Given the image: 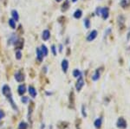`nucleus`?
Instances as JSON below:
<instances>
[{"label": "nucleus", "mask_w": 130, "mask_h": 129, "mask_svg": "<svg viewBox=\"0 0 130 129\" xmlns=\"http://www.w3.org/2000/svg\"><path fill=\"white\" fill-rule=\"evenodd\" d=\"M2 93H3V95H5L8 100H9L10 103H11V107H13V109L16 111H17V107L16 106L14 101H13V99H12V95H11V88H10L8 85H5L3 88H2Z\"/></svg>", "instance_id": "f257e3e1"}, {"label": "nucleus", "mask_w": 130, "mask_h": 129, "mask_svg": "<svg viewBox=\"0 0 130 129\" xmlns=\"http://www.w3.org/2000/svg\"><path fill=\"white\" fill-rule=\"evenodd\" d=\"M116 126L120 129H126L127 127V123L123 117H120L116 122Z\"/></svg>", "instance_id": "f03ea898"}, {"label": "nucleus", "mask_w": 130, "mask_h": 129, "mask_svg": "<svg viewBox=\"0 0 130 129\" xmlns=\"http://www.w3.org/2000/svg\"><path fill=\"white\" fill-rule=\"evenodd\" d=\"M83 86H84V81H83V78H82V75H81L80 77H78V80H77V81H76V90H77L78 92L81 91Z\"/></svg>", "instance_id": "7ed1b4c3"}, {"label": "nucleus", "mask_w": 130, "mask_h": 129, "mask_svg": "<svg viewBox=\"0 0 130 129\" xmlns=\"http://www.w3.org/2000/svg\"><path fill=\"white\" fill-rule=\"evenodd\" d=\"M96 36H97V31L94 30H92L91 32L88 34V36H87V41H88V42H92V41L96 38Z\"/></svg>", "instance_id": "20e7f679"}, {"label": "nucleus", "mask_w": 130, "mask_h": 129, "mask_svg": "<svg viewBox=\"0 0 130 129\" xmlns=\"http://www.w3.org/2000/svg\"><path fill=\"white\" fill-rule=\"evenodd\" d=\"M101 15H102V18H103L104 20L108 19V16H109V10H108V8H107V7L102 8V11H101Z\"/></svg>", "instance_id": "39448f33"}, {"label": "nucleus", "mask_w": 130, "mask_h": 129, "mask_svg": "<svg viewBox=\"0 0 130 129\" xmlns=\"http://www.w3.org/2000/svg\"><path fill=\"white\" fill-rule=\"evenodd\" d=\"M15 79L16 81H17L18 82H22V81L24 80V75H23V74L22 73L21 71H18L15 74Z\"/></svg>", "instance_id": "423d86ee"}, {"label": "nucleus", "mask_w": 130, "mask_h": 129, "mask_svg": "<svg viewBox=\"0 0 130 129\" xmlns=\"http://www.w3.org/2000/svg\"><path fill=\"white\" fill-rule=\"evenodd\" d=\"M15 47L17 50H22L23 47V39L21 38H17V40L15 42Z\"/></svg>", "instance_id": "0eeeda50"}, {"label": "nucleus", "mask_w": 130, "mask_h": 129, "mask_svg": "<svg viewBox=\"0 0 130 129\" xmlns=\"http://www.w3.org/2000/svg\"><path fill=\"white\" fill-rule=\"evenodd\" d=\"M124 23H125V18H124V17L122 15L119 16L118 17V24H119V27L121 30L124 29Z\"/></svg>", "instance_id": "6e6552de"}, {"label": "nucleus", "mask_w": 130, "mask_h": 129, "mask_svg": "<svg viewBox=\"0 0 130 129\" xmlns=\"http://www.w3.org/2000/svg\"><path fill=\"white\" fill-rule=\"evenodd\" d=\"M28 91H29V95H30L31 97L35 98V97L37 96V90H36V89H35L34 87H32V86H29Z\"/></svg>", "instance_id": "1a4fd4ad"}, {"label": "nucleus", "mask_w": 130, "mask_h": 129, "mask_svg": "<svg viewBox=\"0 0 130 129\" xmlns=\"http://www.w3.org/2000/svg\"><path fill=\"white\" fill-rule=\"evenodd\" d=\"M50 37V32L48 30H43V35H42V38H43V41H47V40H49Z\"/></svg>", "instance_id": "9d476101"}, {"label": "nucleus", "mask_w": 130, "mask_h": 129, "mask_svg": "<svg viewBox=\"0 0 130 129\" xmlns=\"http://www.w3.org/2000/svg\"><path fill=\"white\" fill-rule=\"evenodd\" d=\"M62 71H63L64 73H66V72L68 71V68H69V62H68V60H66V59L62 60Z\"/></svg>", "instance_id": "9b49d317"}, {"label": "nucleus", "mask_w": 130, "mask_h": 129, "mask_svg": "<svg viewBox=\"0 0 130 129\" xmlns=\"http://www.w3.org/2000/svg\"><path fill=\"white\" fill-rule=\"evenodd\" d=\"M17 40V35H16V34H12L11 36H10L9 40H8V44H9V45H11V44H14Z\"/></svg>", "instance_id": "f8f14e48"}, {"label": "nucleus", "mask_w": 130, "mask_h": 129, "mask_svg": "<svg viewBox=\"0 0 130 129\" xmlns=\"http://www.w3.org/2000/svg\"><path fill=\"white\" fill-rule=\"evenodd\" d=\"M37 60H38L39 62H42L43 61V55L42 53V51H41V50L39 48H37Z\"/></svg>", "instance_id": "ddd939ff"}, {"label": "nucleus", "mask_w": 130, "mask_h": 129, "mask_svg": "<svg viewBox=\"0 0 130 129\" xmlns=\"http://www.w3.org/2000/svg\"><path fill=\"white\" fill-rule=\"evenodd\" d=\"M17 90H18V94L20 95H23V94L26 92V87H25L24 84H22L18 87V89H17Z\"/></svg>", "instance_id": "4468645a"}, {"label": "nucleus", "mask_w": 130, "mask_h": 129, "mask_svg": "<svg viewBox=\"0 0 130 129\" xmlns=\"http://www.w3.org/2000/svg\"><path fill=\"white\" fill-rule=\"evenodd\" d=\"M100 75H101V73H100V70H99V68H98V69L95 70L94 74L93 75V76H92V80H93V81H97V80H99Z\"/></svg>", "instance_id": "2eb2a0df"}, {"label": "nucleus", "mask_w": 130, "mask_h": 129, "mask_svg": "<svg viewBox=\"0 0 130 129\" xmlns=\"http://www.w3.org/2000/svg\"><path fill=\"white\" fill-rule=\"evenodd\" d=\"M102 118L96 119V120H94V126H95L96 128H98V129H99V128L102 126Z\"/></svg>", "instance_id": "dca6fc26"}, {"label": "nucleus", "mask_w": 130, "mask_h": 129, "mask_svg": "<svg viewBox=\"0 0 130 129\" xmlns=\"http://www.w3.org/2000/svg\"><path fill=\"white\" fill-rule=\"evenodd\" d=\"M82 15V11H81V10H76L74 13V17L76 19H79V18H81Z\"/></svg>", "instance_id": "f3484780"}, {"label": "nucleus", "mask_w": 130, "mask_h": 129, "mask_svg": "<svg viewBox=\"0 0 130 129\" xmlns=\"http://www.w3.org/2000/svg\"><path fill=\"white\" fill-rule=\"evenodd\" d=\"M11 15H12V17L13 19L17 22V21H18L19 19V16H18V13H17V11H16V10H13L12 11H11Z\"/></svg>", "instance_id": "a211bd4d"}, {"label": "nucleus", "mask_w": 130, "mask_h": 129, "mask_svg": "<svg viewBox=\"0 0 130 129\" xmlns=\"http://www.w3.org/2000/svg\"><path fill=\"white\" fill-rule=\"evenodd\" d=\"M41 51H42V53H43V56H46L47 55H48V49H47V47L45 46V45H43L41 46Z\"/></svg>", "instance_id": "6ab92c4d"}, {"label": "nucleus", "mask_w": 130, "mask_h": 129, "mask_svg": "<svg viewBox=\"0 0 130 129\" xmlns=\"http://www.w3.org/2000/svg\"><path fill=\"white\" fill-rule=\"evenodd\" d=\"M130 5V2L128 0H121V5L123 8H127Z\"/></svg>", "instance_id": "aec40b11"}, {"label": "nucleus", "mask_w": 130, "mask_h": 129, "mask_svg": "<svg viewBox=\"0 0 130 129\" xmlns=\"http://www.w3.org/2000/svg\"><path fill=\"white\" fill-rule=\"evenodd\" d=\"M69 6H70V3H69L68 0H66V1L64 2V4L62 5V11H66L67 10L69 9Z\"/></svg>", "instance_id": "412c9836"}, {"label": "nucleus", "mask_w": 130, "mask_h": 129, "mask_svg": "<svg viewBox=\"0 0 130 129\" xmlns=\"http://www.w3.org/2000/svg\"><path fill=\"white\" fill-rule=\"evenodd\" d=\"M9 25L11 29H16V21L13 18L9 19Z\"/></svg>", "instance_id": "4be33fe9"}, {"label": "nucleus", "mask_w": 130, "mask_h": 129, "mask_svg": "<svg viewBox=\"0 0 130 129\" xmlns=\"http://www.w3.org/2000/svg\"><path fill=\"white\" fill-rule=\"evenodd\" d=\"M18 129H28V124L23 121L20 122V124L18 126Z\"/></svg>", "instance_id": "5701e85b"}, {"label": "nucleus", "mask_w": 130, "mask_h": 129, "mask_svg": "<svg viewBox=\"0 0 130 129\" xmlns=\"http://www.w3.org/2000/svg\"><path fill=\"white\" fill-rule=\"evenodd\" d=\"M82 75V74H81V71L79 69H75L74 71H73V76L76 78H78L80 77V76Z\"/></svg>", "instance_id": "b1692460"}, {"label": "nucleus", "mask_w": 130, "mask_h": 129, "mask_svg": "<svg viewBox=\"0 0 130 129\" xmlns=\"http://www.w3.org/2000/svg\"><path fill=\"white\" fill-rule=\"evenodd\" d=\"M84 25H85L86 29H89L90 28V21L88 18H85L84 19Z\"/></svg>", "instance_id": "393cba45"}, {"label": "nucleus", "mask_w": 130, "mask_h": 129, "mask_svg": "<svg viewBox=\"0 0 130 129\" xmlns=\"http://www.w3.org/2000/svg\"><path fill=\"white\" fill-rule=\"evenodd\" d=\"M16 58H17V60H20L22 58V53L20 50H17V51L16 52Z\"/></svg>", "instance_id": "a878e982"}, {"label": "nucleus", "mask_w": 130, "mask_h": 129, "mask_svg": "<svg viewBox=\"0 0 130 129\" xmlns=\"http://www.w3.org/2000/svg\"><path fill=\"white\" fill-rule=\"evenodd\" d=\"M51 50H52V53L54 56H56V46L55 45H52V47H51Z\"/></svg>", "instance_id": "bb28decb"}, {"label": "nucleus", "mask_w": 130, "mask_h": 129, "mask_svg": "<svg viewBox=\"0 0 130 129\" xmlns=\"http://www.w3.org/2000/svg\"><path fill=\"white\" fill-rule=\"evenodd\" d=\"M82 116H83V117L87 116V114H86V112H85V109H84V106L82 107Z\"/></svg>", "instance_id": "cd10ccee"}, {"label": "nucleus", "mask_w": 130, "mask_h": 129, "mask_svg": "<svg viewBox=\"0 0 130 129\" xmlns=\"http://www.w3.org/2000/svg\"><path fill=\"white\" fill-rule=\"evenodd\" d=\"M4 117H5V113H4L3 110H1V109H0V120H1L2 119L4 118Z\"/></svg>", "instance_id": "c85d7f7f"}, {"label": "nucleus", "mask_w": 130, "mask_h": 129, "mask_svg": "<svg viewBox=\"0 0 130 129\" xmlns=\"http://www.w3.org/2000/svg\"><path fill=\"white\" fill-rule=\"evenodd\" d=\"M101 11H102V8L98 7L97 9H96V11H95V12H96V15H98V16L101 15Z\"/></svg>", "instance_id": "c756f323"}, {"label": "nucleus", "mask_w": 130, "mask_h": 129, "mask_svg": "<svg viewBox=\"0 0 130 129\" xmlns=\"http://www.w3.org/2000/svg\"><path fill=\"white\" fill-rule=\"evenodd\" d=\"M22 101H23V103H26L27 101H28V97H23V98H22Z\"/></svg>", "instance_id": "7c9ffc66"}, {"label": "nucleus", "mask_w": 130, "mask_h": 129, "mask_svg": "<svg viewBox=\"0 0 130 129\" xmlns=\"http://www.w3.org/2000/svg\"><path fill=\"white\" fill-rule=\"evenodd\" d=\"M130 39V30H129V31H128V33H127V40L128 41Z\"/></svg>", "instance_id": "2f4dec72"}, {"label": "nucleus", "mask_w": 130, "mask_h": 129, "mask_svg": "<svg viewBox=\"0 0 130 129\" xmlns=\"http://www.w3.org/2000/svg\"><path fill=\"white\" fill-rule=\"evenodd\" d=\"M59 51H60V52L62 51V44H61V45L59 46Z\"/></svg>", "instance_id": "473e14b6"}, {"label": "nucleus", "mask_w": 130, "mask_h": 129, "mask_svg": "<svg viewBox=\"0 0 130 129\" xmlns=\"http://www.w3.org/2000/svg\"><path fill=\"white\" fill-rule=\"evenodd\" d=\"M1 1L3 2V3H4V5H6V1H7V0H1Z\"/></svg>", "instance_id": "72a5a7b5"}, {"label": "nucleus", "mask_w": 130, "mask_h": 129, "mask_svg": "<svg viewBox=\"0 0 130 129\" xmlns=\"http://www.w3.org/2000/svg\"><path fill=\"white\" fill-rule=\"evenodd\" d=\"M71 1H72V2H74V3H76V2L77 1V0H71Z\"/></svg>", "instance_id": "f704fd0d"}, {"label": "nucleus", "mask_w": 130, "mask_h": 129, "mask_svg": "<svg viewBox=\"0 0 130 129\" xmlns=\"http://www.w3.org/2000/svg\"><path fill=\"white\" fill-rule=\"evenodd\" d=\"M56 2H61L62 0H56Z\"/></svg>", "instance_id": "c9c22d12"}]
</instances>
